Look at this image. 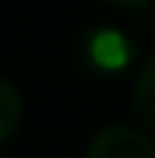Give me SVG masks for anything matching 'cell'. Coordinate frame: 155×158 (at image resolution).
Instances as JSON below:
<instances>
[{"label": "cell", "instance_id": "cell-4", "mask_svg": "<svg viewBox=\"0 0 155 158\" xmlns=\"http://www.w3.org/2000/svg\"><path fill=\"white\" fill-rule=\"evenodd\" d=\"M18 123H21V91L7 77H0V148L18 134Z\"/></svg>", "mask_w": 155, "mask_h": 158}, {"label": "cell", "instance_id": "cell-1", "mask_svg": "<svg viewBox=\"0 0 155 158\" xmlns=\"http://www.w3.org/2000/svg\"><path fill=\"white\" fill-rule=\"evenodd\" d=\"M78 56L92 74H120L138 56V42L116 25H92L78 39Z\"/></svg>", "mask_w": 155, "mask_h": 158}, {"label": "cell", "instance_id": "cell-2", "mask_svg": "<svg viewBox=\"0 0 155 158\" xmlns=\"http://www.w3.org/2000/svg\"><path fill=\"white\" fill-rule=\"evenodd\" d=\"M85 158H155V144L141 134V130L113 123V127L99 130L92 137Z\"/></svg>", "mask_w": 155, "mask_h": 158}, {"label": "cell", "instance_id": "cell-3", "mask_svg": "<svg viewBox=\"0 0 155 158\" xmlns=\"http://www.w3.org/2000/svg\"><path fill=\"white\" fill-rule=\"evenodd\" d=\"M134 109H138V119L155 134V56H148L138 70V81H134Z\"/></svg>", "mask_w": 155, "mask_h": 158}]
</instances>
